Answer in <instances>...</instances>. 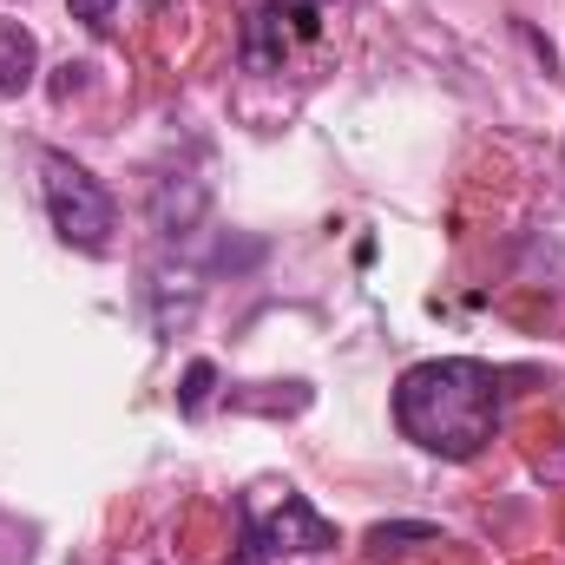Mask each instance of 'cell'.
Listing matches in <instances>:
<instances>
[{
    "instance_id": "obj_6",
    "label": "cell",
    "mask_w": 565,
    "mask_h": 565,
    "mask_svg": "<svg viewBox=\"0 0 565 565\" xmlns=\"http://www.w3.org/2000/svg\"><path fill=\"white\" fill-rule=\"evenodd\" d=\"M408 546H440V526H427V520H395V526H375V533H369V553H375V559L408 553Z\"/></svg>"
},
{
    "instance_id": "obj_5",
    "label": "cell",
    "mask_w": 565,
    "mask_h": 565,
    "mask_svg": "<svg viewBox=\"0 0 565 565\" xmlns=\"http://www.w3.org/2000/svg\"><path fill=\"white\" fill-rule=\"evenodd\" d=\"M282 60H289V26H282L277 7H257L250 26H244V66L250 73H277Z\"/></svg>"
},
{
    "instance_id": "obj_8",
    "label": "cell",
    "mask_w": 565,
    "mask_h": 565,
    "mask_svg": "<svg viewBox=\"0 0 565 565\" xmlns=\"http://www.w3.org/2000/svg\"><path fill=\"white\" fill-rule=\"evenodd\" d=\"M211 382H217V369H211V362H191V369H184V388H178V408H184V415H204Z\"/></svg>"
},
{
    "instance_id": "obj_3",
    "label": "cell",
    "mask_w": 565,
    "mask_h": 565,
    "mask_svg": "<svg viewBox=\"0 0 565 565\" xmlns=\"http://www.w3.org/2000/svg\"><path fill=\"white\" fill-rule=\"evenodd\" d=\"M257 533H264V553H329V546H335V526H329L302 493H282L277 520L257 526Z\"/></svg>"
},
{
    "instance_id": "obj_4",
    "label": "cell",
    "mask_w": 565,
    "mask_h": 565,
    "mask_svg": "<svg viewBox=\"0 0 565 565\" xmlns=\"http://www.w3.org/2000/svg\"><path fill=\"white\" fill-rule=\"evenodd\" d=\"M40 73V40L20 20H0V99H20Z\"/></svg>"
},
{
    "instance_id": "obj_1",
    "label": "cell",
    "mask_w": 565,
    "mask_h": 565,
    "mask_svg": "<svg viewBox=\"0 0 565 565\" xmlns=\"http://www.w3.org/2000/svg\"><path fill=\"white\" fill-rule=\"evenodd\" d=\"M395 427L434 460H473L500 427V375L467 355L415 362L395 382Z\"/></svg>"
},
{
    "instance_id": "obj_2",
    "label": "cell",
    "mask_w": 565,
    "mask_h": 565,
    "mask_svg": "<svg viewBox=\"0 0 565 565\" xmlns=\"http://www.w3.org/2000/svg\"><path fill=\"white\" fill-rule=\"evenodd\" d=\"M40 198H46V217H53L60 244L86 250V257L113 244V224H119L113 191H106L79 158H66V151H40Z\"/></svg>"
},
{
    "instance_id": "obj_9",
    "label": "cell",
    "mask_w": 565,
    "mask_h": 565,
    "mask_svg": "<svg viewBox=\"0 0 565 565\" xmlns=\"http://www.w3.org/2000/svg\"><path fill=\"white\" fill-rule=\"evenodd\" d=\"M66 7H73V20H86V26H106L119 0H66Z\"/></svg>"
},
{
    "instance_id": "obj_7",
    "label": "cell",
    "mask_w": 565,
    "mask_h": 565,
    "mask_svg": "<svg viewBox=\"0 0 565 565\" xmlns=\"http://www.w3.org/2000/svg\"><path fill=\"white\" fill-rule=\"evenodd\" d=\"M282 13V26H289V40H316L322 33V7L329 0H270Z\"/></svg>"
}]
</instances>
